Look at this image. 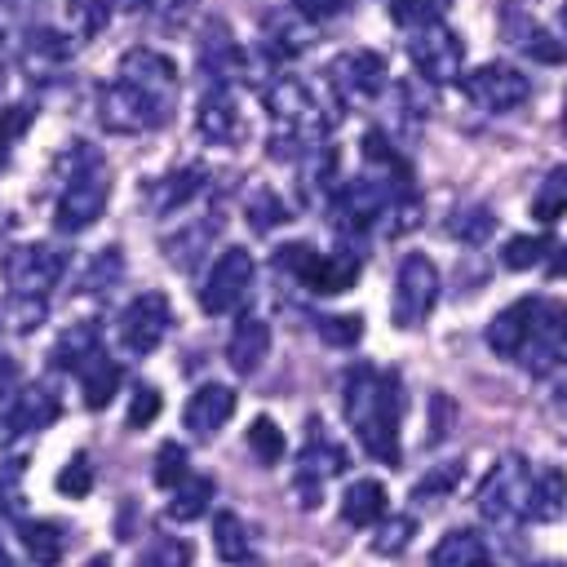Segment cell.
<instances>
[{
    "mask_svg": "<svg viewBox=\"0 0 567 567\" xmlns=\"http://www.w3.org/2000/svg\"><path fill=\"white\" fill-rule=\"evenodd\" d=\"M182 80L168 53L159 49H128L115 66V80L102 93V124L115 133H155L173 120Z\"/></svg>",
    "mask_w": 567,
    "mask_h": 567,
    "instance_id": "cell-1",
    "label": "cell"
},
{
    "mask_svg": "<svg viewBox=\"0 0 567 567\" xmlns=\"http://www.w3.org/2000/svg\"><path fill=\"white\" fill-rule=\"evenodd\" d=\"M487 346L532 377H549L567 368V306L554 297H523L487 323Z\"/></svg>",
    "mask_w": 567,
    "mask_h": 567,
    "instance_id": "cell-2",
    "label": "cell"
},
{
    "mask_svg": "<svg viewBox=\"0 0 567 567\" xmlns=\"http://www.w3.org/2000/svg\"><path fill=\"white\" fill-rule=\"evenodd\" d=\"M399 377L381 372L372 363H359L346 372V421L368 456L399 465Z\"/></svg>",
    "mask_w": 567,
    "mask_h": 567,
    "instance_id": "cell-3",
    "label": "cell"
},
{
    "mask_svg": "<svg viewBox=\"0 0 567 567\" xmlns=\"http://www.w3.org/2000/svg\"><path fill=\"white\" fill-rule=\"evenodd\" d=\"M266 111H270V128H275V155H297L310 151L319 142H328L332 128V111L319 102V93L297 80V75H275L266 84Z\"/></svg>",
    "mask_w": 567,
    "mask_h": 567,
    "instance_id": "cell-4",
    "label": "cell"
},
{
    "mask_svg": "<svg viewBox=\"0 0 567 567\" xmlns=\"http://www.w3.org/2000/svg\"><path fill=\"white\" fill-rule=\"evenodd\" d=\"M106 199H111V168L93 151H84L80 164L71 168L62 195H58V208H53L58 230H66V235L89 230L106 213Z\"/></svg>",
    "mask_w": 567,
    "mask_h": 567,
    "instance_id": "cell-5",
    "label": "cell"
},
{
    "mask_svg": "<svg viewBox=\"0 0 567 567\" xmlns=\"http://www.w3.org/2000/svg\"><path fill=\"white\" fill-rule=\"evenodd\" d=\"M408 58H412L416 75L430 80V84H456L465 75V44H461V35L447 22L412 27Z\"/></svg>",
    "mask_w": 567,
    "mask_h": 567,
    "instance_id": "cell-6",
    "label": "cell"
},
{
    "mask_svg": "<svg viewBox=\"0 0 567 567\" xmlns=\"http://www.w3.org/2000/svg\"><path fill=\"white\" fill-rule=\"evenodd\" d=\"M439 301V266L425 257V252H408L399 261V275H394V297H390V315L399 328H421L430 319Z\"/></svg>",
    "mask_w": 567,
    "mask_h": 567,
    "instance_id": "cell-7",
    "label": "cell"
},
{
    "mask_svg": "<svg viewBox=\"0 0 567 567\" xmlns=\"http://www.w3.org/2000/svg\"><path fill=\"white\" fill-rule=\"evenodd\" d=\"M461 89H465V97H470L478 111H487V115L518 111V106L532 97V80H527L518 66H509V62H483V66L465 71V75H461Z\"/></svg>",
    "mask_w": 567,
    "mask_h": 567,
    "instance_id": "cell-8",
    "label": "cell"
},
{
    "mask_svg": "<svg viewBox=\"0 0 567 567\" xmlns=\"http://www.w3.org/2000/svg\"><path fill=\"white\" fill-rule=\"evenodd\" d=\"M252 279H257V266H252V252L248 248H221V257L208 266L204 275V288H199V306L208 315H230L248 301L252 292Z\"/></svg>",
    "mask_w": 567,
    "mask_h": 567,
    "instance_id": "cell-9",
    "label": "cell"
},
{
    "mask_svg": "<svg viewBox=\"0 0 567 567\" xmlns=\"http://www.w3.org/2000/svg\"><path fill=\"white\" fill-rule=\"evenodd\" d=\"M527 483H532L527 461H523V456H501V461L487 470V478L478 483V496H474L478 514H483L487 523H514V518H523Z\"/></svg>",
    "mask_w": 567,
    "mask_h": 567,
    "instance_id": "cell-10",
    "label": "cell"
},
{
    "mask_svg": "<svg viewBox=\"0 0 567 567\" xmlns=\"http://www.w3.org/2000/svg\"><path fill=\"white\" fill-rule=\"evenodd\" d=\"M66 275V257L53 244H18L4 257V279L13 292L27 297H49V288H58V279Z\"/></svg>",
    "mask_w": 567,
    "mask_h": 567,
    "instance_id": "cell-11",
    "label": "cell"
},
{
    "mask_svg": "<svg viewBox=\"0 0 567 567\" xmlns=\"http://www.w3.org/2000/svg\"><path fill=\"white\" fill-rule=\"evenodd\" d=\"M168 323H173V315H168L164 292H142V297H133L124 306V315L115 323L120 328V346L128 354H151L168 337Z\"/></svg>",
    "mask_w": 567,
    "mask_h": 567,
    "instance_id": "cell-12",
    "label": "cell"
},
{
    "mask_svg": "<svg viewBox=\"0 0 567 567\" xmlns=\"http://www.w3.org/2000/svg\"><path fill=\"white\" fill-rule=\"evenodd\" d=\"M328 84H332V93L341 102H368V97H377L385 89V62L377 53H368V49L341 53L328 66Z\"/></svg>",
    "mask_w": 567,
    "mask_h": 567,
    "instance_id": "cell-13",
    "label": "cell"
},
{
    "mask_svg": "<svg viewBox=\"0 0 567 567\" xmlns=\"http://www.w3.org/2000/svg\"><path fill=\"white\" fill-rule=\"evenodd\" d=\"M195 128L213 146H235L244 137V115H239V102H235L230 84H208V93L195 111Z\"/></svg>",
    "mask_w": 567,
    "mask_h": 567,
    "instance_id": "cell-14",
    "label": "cell"
},
{
    "mask_svg": "<svg viewBox=\"0 0 567 567\" xmlns=\"http://www.w3.org/2000/svg\"><path fill=\"white\" fill-rule=\"evenodd\" d=\"M199 62L208 71V84H235L239 71H244V49L239 40L230 35L226 22H208L204 40H199Z\"/></svg>",
    "mask_w": 567,
    "mask_h": 567,
    "instance_id": "cell-15",
    "label": "cell"
},
{
    "mask_svg": "<svg viewBox=\"0 0 567 567\" xmlns=\"http://www.w3.org/2000/svg\"><path fill=\"white\" fill-rule=\"evenodd\" d=\"M230 416H235V390H230V385H217V381L199 385V390L190 394V403H186V430H190L195 439L217 434Z\"/></svg>",
    "mask_w": 567,
    "mask_h": 567,
    "instance_id": "cell-16",
    "label": "cell"
},
{
    "mask_svg": "<svg viewBox=\"0 0 567 567\" xmlns=\"http://www.w3.org/2000/svg\"><path fill=\"white\" fill-rule=\"evenodd\" d=\"M341 465H346L341 447L328 443V434H319V425H315V434H310V443H306V452H301V470H297V487H301V496H306L301 505H315L323 478L341 474Z\"/></svg>",
    "mask_w": 567,
    "mask_h": 567,
    "instance_id": "cell-17",
    "label": "cell"
},
{
    "mask_svg": "<svg viewBox=\"0 0 567 567\" xmlns=\"http://www.w3.org/2000/svg\"><path fill=\"white\" fill-rule=\"evenodd\" d=\"M266 354H270V328H266V319L244 315V319L235 323L230 341H226V359H230V368H235L239 377H252V372L266 363Z\"/></svg>",
    "mask_w": 567,
    "mask_h": 567,
    "instance_id": "cell-18",
    "label": "cell"
},
{
    "mask_svg": "<svg viewBox=\"0 0 567 567\" xmlns=\"http://www.w3.org/2000/svg\"><path fill=\"white\" fill-rule=\"evenodd\" d=\"M217 230H221V217H217V213H204V217H195V221H182L177 235L164 239V257H168L173 266L190 270V266L213 248Z\"/></svg>",
    "mask_w": 567,
    "mask_h": 567,
    "instance_id": "cell-19",
    "label": "cell"
},
{
    "mask_svg": "<svg viewBox=\"0 0 567 567\" xmlns=\"http://www.w3.org/2000/svg\"><path fill=\"white\" fill-rule=\"evenodd\" d=\"M53 416H58V399H53L49 390H40V385H35V390H22V394H13V403H9V412H4V421H0V439L44 430Z\"/></svg>",
    "mask_w": 567,
    "mask_h": 567,
    "instance_id": "cell-20",
    "label": "cell"
},
{
    "mask_svg": "<svg viewBox=\"0 0 567 567\" xmlns=\"http://www.w3.org/2000/svg\"><path fill=\"white\" fill-rule=\"evenodd\" d=\"M563 505H567V474H563L558 465L532 474L527 501H523V518H527V523H549V518L563 514Z\"/></svg>",
    "mask_w": 567,
    "mask_h": 567,
    "instance_id": "cell-21",
    "label": "cell"
},
{
    "mask_svg": "<svg viewBox=\"0 0 567 567\" xmlns=\"http://www.w3.org/2000/svg\"><path fill=\"white\" fill-rule=\"evenodd\" d=\"M310 27H315V22H310L297 4H284V9L266 13V22H261V40H266V49H270V53L292 58V53H301V49H306Z\"/></svg>",
    "mask_w": 567,
    "mask_h": 567,
    "instance_id": "cell-22",
    "label": "cell"
},
{
    "mask_svg": "<svg viewBox=\"0 0 567 567\" xmlns=\"http://www.w3.org/2000/svg\"><path fill=\"white\" fill-rule=\"evenodd\" d=\"M354 279H359L354 252H319L306 275V288L310 292H346V288H354Z\"/></svg>",
    "mask_w": 567,
    "mask_h": 567,
    "instance_id": "cell-23",
    "label": "cell"
},
{
    "mask_svg": "<svg viewBox=\"0 0 567 567\" xmlns=\"http://www.w3.org/2000/svg\"><path fill=\"white\" fill-rule=\"evenodd\" d=\"M80 390H84V403L89 408H106L120 390V363L102 350H93L84 363H80Z\"/></svg>",
    "mask_w": 567,
    "mask_h": 567,
    "instance_id": "cell-24",
    "label": "cell"
},
{
    "mask_svg": "<svg viewBox=\"0 0 567 567\" xmlns=\"http://www.w3.org/2000/svg\"><path fill=\"white\" fill-rule=\"evenodd\" d=\"M341 518L350 527H372L377 518H385V487L377 478H354L341 496Z\"/></svg>",
    "mask_w": 567,
    "mask_h": 567,
    "instance_id": "cell-25",
    "label": "cell"
},
{
    "mask_svg": "<svg viewBox=\"0 0 567 567\" xmlns=\"http://www.w3.org/2000/svg\"><path fill=\"white\" fill-rule=\"evenodd\" d=\"M487 558V545L474 527H452L434 549H430V567H474Z\"/></svg>",
    "mask_w": 567,
    "mask_h": 567,
    "instance_id": "cell-26",
    "label": "cell"
},
{
    "mask_svg": "<svg viewBox=\"0 0 567 567\" xmlns=\"http://www.w3.org/2000/svg\"><path fill=\"white\" fill-rule=\"evenodd\" d=\"M18 536H22L27 554L35 558V567H58V563H62L66 532H62L58 523H49V518H27V523L18 527Z\"/></svg>",
    "mask_w": 567,
    "mask_h": 567,
    "instance_id": "cell-27",
    "label": "cell"
},
{
    "mask_svg": "<svg viewBox=\"0 0 567 567\" xmlns=\"http://www.w3.org/2000/svg\"><path fill=\"white\" fill-rule=\"evenodd\" d=\"M168 492H173V501H168V518H173V523H190V518H199V514L208 509L217 483L204 478V474H186V478H182L177 487H168Z\"/></svg>",
    "mask_w": 567,
    "mask_h": 567,
    "instance_id": "cell-28",
    "label": "cell"
},
{
    "mask_svg": "<svg viewBox=\"0 0 567 567\" xmlns=\"http://www.w3.org/2000/svg\"><path fill=\"white\" fill-rule=\"evenodd\" d=\"M204 186H208V173L190 164V168H182V173H173V177L159 182L155 208H159V213H177V208H186L195 195H204Z\"/></svg>",
    "mask_w": 567,
    "mask_h": 567,
    "instance_id": "cell-29",
    "label": "cell"
},
{
    "mask_svg": "<svg viewBox=\"0 0 567 567\" xmlns=\"http://www.w3.org/2000/svg\"><path fill=\"white\" fill-rule=\"evenodd\" d=\"M563 213H567V168H554V173L536 186V195H532V217H536L540 226H554Z\"/></svg>",
    "mask_w": 567,
    "mask_h": 567,
    "instance_id": "cell-30",
    "label": "cell"
},
{
    "mask_svg": "<svg viewBox=\"0 0 567 567\" xmlns=\"http://www.w3.org/2000/svg\"><path fill=\"white\" fill-rule=\"evenodd\" d=\"M111 22V0H66V31L75 40L102 35Z\"/></svg>",
    "mask_w": 567,
    "mask_h": 567,
    "instance_id": "cell-31",
    "label": "cell"
},
{
    "mask_svg": "<svg viewBox=\"0 0 567 567\" xmlns=\"http://www.w3.org/2000/svg\"><path fill=\"white\" fill-rule=\"evenodd\" d=\"M93 350H102V346H97V328H93V323H75V328H66L62 341L53 346V363L80 372V363H84Z\"/></svg>",
    "mask_w": 567,
    "mask_h": 567,
    "instance_id": "cell-32",
    "label": "cell"
},
{
    "mask_svg": "<svg viewBox=\"0 0 567 567\" xmlns=\"http://www.w3.org/2000/svg\"><path fill=\"white\" fill-rule=\"evenodd\" d=\"M372 527H377V536H372V554H381V558H394V554H403V549L412 545V536H416V518H408V514H390V518H377Z\"/></svg>",
    "mask_w": 567,
    "mask_h": 567,
    "instance_id": "cell-33",
    "label": "cell"
},
{
    "mask_svg": "<svg viewBox=\"0 0 567 567\" xmlns=\"http://www.w3.org/2000/svg\"><path fill=\"white\" fill-rule=\"evenodd\" d=\"M213 549H217L226 563H244V558H248V527H244L235 514H217V518H213Z\"/></svg>",
    "mask_w": 567,
    "mask_h": 567,
    "instance_id": "cell-34",
    "label": "cell"
},
{
    "mask_svg": "<svg viewBox=\"0 0 567 567\" xmlns=\"http://www.w3.org/2000/svg\"><path fill=\"white\" fill-rule=\"evenodd\" d=\"M549 239L545 235H514L509 244H505V252H501V261L509 266V270H532V266H540V261H549Z\"/></svg>",
    "mask_w": 567,
    "mask_h": 567,
    "instance_id": "cell-35",
    "label": "cell"
},
{
    "mask_svg": "<svg viewBox=\"0 0 567 567\" xmlns=\"http://www.w3.org/2000/svg\"><path fill=\"white\" fill-rule=\"evenodd\" d=\"M248 447H252V456H257L261 465H279V461H284V430H279L270 416H257V421L248 425Z\"/></svg>",
    "mask_w": 567,
    "mask_h": 567,
    "instance_id": "cell-36",
    "label": "cell"
},
{
    "mask_svg": "<svg viewBox=\"0 0 567 567\" xmlns=\"http://www.w3.org/2000/svg\"><path fill=\"white\" fill-rule=\"evenodd\" d=\"M447 230H452L461 244H483V239L496 230V217H492V208L474 204V208H461V213L447 221Z\"/></svg>",
    "mask_w": 567,
    "mask_h": 567,
    "instance_id": "cell-37",
    "label": "cell"
},
{
    "mask_svg": "<svg viewBox=\"0 0 567 567\" xmlns=\"http://www.w3.org/2000/svg\"><path fill=\"white\" fill-rule=\"evenodd\" d=\"M447 4L452 0H390V18L412 31V27H425V22H443Z\"/></svg>",
    "mask_w": 567,
    "mask_h": 567,
    "instance_id": "cell-38",
    "label": "cell"
},
{
    "mask_svg": "<svg viewBox=\"0 0 567 567\" xmlns=\"http://www.w3.org/2000/svg\"><path fill=\"white\" fill-rule=\"evenodd\" d=\"M44 323V297H27V292H13L9 306H4V328L9 332H31Z\"/></svg>",
    "mask_w": 567,
    "mask_h": 567,
    "instance_id": "cell-39",
    "label": "cell"
},
{
    "mask_svg": "<svg viewBox=\"0 0 567 567\" xmlns=\"http://www.w3.org/2000/svg\"><path fill=\"white\" fill-rule=\"evenodd\" d=\"M89 487H93V465H89L84 452H75V456L62 465V474H58V492L71 496V501H80V496H89Z\"/></svg>",
    "mask_w": 567,
    "mask_h": 567,
    "instance_id": "cell-40",
    "label": "cell"
},
{
    "mask_svg": "<svg viewBox=\"0 0 567 567\" xmlns=\"http://www.w3.org/2000/svg\"><path fill=\"white\" fill-rule=\"evenodd\" d=\"M186 474H190V470H186V447H182V443H164V447L155 452V483H159V487H177Z\"/></svg>",
    "mask_w": 567,
    "mask_h": 567,
    "instance_id": "cell-41",
    "label": "cell"
},
{
    "mask_svg": "<svg viewBox=\"0 0 567 567\" xmlns=\"http://www.w3.org/2000/svg\"><path fill=\"white\" fill-rule=\"evenodd\" d=\"M456 483H461V461H447V465L430 470V474L412 487V496H416V501H439V496H447Z\"/></svg>",
    "mask_w": 567,
    "mask_h": 567,
    "instance_id": "cell-42",
    "label": "cell"
},
{
    "mask_svg": "<svg viewBox=\"0 0 567 567\" xmlns=\"http://www.w3.org/2000/svg\"><path fill=\"white\" fill-rule=\"evenodd\" d=\"M319 337L328 346H354L363 337V319L359 315H328V319H319Z\"/></svg>",
    "mask_w": 567,
    "mask_h": 567,
    "instance_id": "cell-43",
    "label": "cell"
},
{
    "mask_svg": "<svg viewBox=\"0 0 567 567\" xmlns=\"http://www.w3.org/2000/svg\"><path fill=\"white\" fill-rule=\"evenodd\" d=\"M146 567H190V545L177 536H164V540H155Z\"/></svg>",
    "mask_w": 567,
    "mask_h": 567,
    "instance_id": "cell-44",
    "label": "cell"
},
{
    "mask_svg": "<svg viewBox=\"0 0 567 567\" xmlns=\"http://www.w3.org/2000/svg\"><path fill=\"white\" fill-rule=\"evenodd\" d=\"M155 412H159V394H155V385H137V394H133V403H128V430L151 425Z\"/></svg>",
    "mask_w": 567,
    "mask_h": 567,
    "instance_id": "cell-45",
    "label": "cell"
},
{
    "mask_svg": "<svg viewBox=\"0 0 567 567\" xmlns=\"http://www.w3.org/2000/svg\"><path fill=\"white\" fill-rule=\"evenodd\" d=\"M115 279H120V252H115V248H106V252L93 261V270H89L84 288H102V284H115Z\"/></svg>",
    "mask_w": 567,
    "mask_h": 567,
    "instance_id": "cell-46",
    "label": "cell"
},
{
    "mask_svg": "<svg viewBox=\"0 0 567 567\" xmlns=\"http://www.w3.org/2000/svg\"><path fill=\"white\" fill-rule=\"evenodd\" d=\"M18 483H22V461H4L0 465V505L4 509L18 505Z\"/></svg>",
    "mask_w": 567,
    "mask_h": 567,
    "instance_id": "cell-47",
    "label": "cell"
},
{
    "mask_svg": "<svg viewBox=\"0 0 567 567\" xmlns=\"http://www.w3.org/2000/svg\"><path fill=\"white\" fill-rule=\"evenodd\" d=\"M190 4H195V0H142V9H151V13L164 18V22H182V18L190 13Z\"/></svg>",
    "mask_w": 567,
    "mask_h": 567,
    "instance_id": "cell-48",
    "label": "cell"
},
{
    "mask_svg": "<svg viewBox=\"0 0 567 567\" xmlns=\"http://www.w3.org/2000/svg\"><path fill=\"white\" fill-rule=\"evenodd\" d=\"M310 22H319V18H332V13H341L350 0H292Z\"/></svg>",
    "mask_w": 567,
    "mask_h": 567,
    "instance_id": "cell-49",
    "label": "cell"
},
{
    "mask_svg": "<svg viewBox=\"0 0 567 567\" xmlns=\"http://www.w3.org/2000/svg\"><path fill=\"white\" fill-rule=\"evenodd\" d=\"M22 128V115H18V106L13 111H0V159H4V146L13 142V133Z\"/></svg>",
    "mask_w": 567,
    "mask_h": 567,
    "instance_id": "cell-50",
    "label": "cell"
},
{
    "mask_svg": "<svg viewBox=\"0 0 567 567\" xmlns=\"http://www.w3.org/2000/svg\"><path fill=\"white\" fill-rule=\"evenodd\" d=\"M9 66H13V53H9V35L0 31V89H4V80H9Z\"/></svg>",
    "mask_w": 567,
    "mask_h": 567,
    "instance_id": "cell-51",
    "label": "cell"
},
{
    "mask_svg": "<svg viewBox=\"0 0 567 567\" xmlns=\"http://www.w3.org/2000/svg\"><path fill=\"white\" fill-rule=\"evenodd\" d=\"M549 275H567V244L549 252Z\"/></svg>",
    "mask_w": 567,
    "mask_h": 567,
    "instance_id": "cell-52",
    "label": "cell"
},
{
    "mask_svg": "<svg viewBox=\"0 0 567 567\" xmlns=\"http://www.w3.org/2000/svg\"><path fill=\"white\" fill-rule=\"evenodd\" d=\"M558 40H563V44H567V0H563V4H558Z\"/></svg>",
    "mask_w": 567,
    "mask_h": 567,
    "instance_id": "cell-53",
    "label": "cell"
},
{
    "mask_svg": "<svg viewBox=\"0 0 567 567\" xmlns=\"http://www.w3.org/2000/svg\"><path fill=\"white\" fill-rule=\"evenodd\" d=\"M9 381H13V368H9V363H0V399H4V390H9Z\"/></svg>",
    "mask_w": 567,
    "mask_h": 567,
    "instance_id": "cell-54",
    "label": "cell"
},
{
    "mask_svg": "<svg viewBox=\"0 0 567 567\" xmlns=\"http://www.w3.org/2000/svg\"><path fill=\"white\" fill-rule=\"evenodd\" d=\"M84 567H111V563H106V558H89Z\"/></svg>",
    "mask_w": 567,
    "mask_h": 567,
    "instance_id": "cell-55",
    "label": "cell"
},
{
    "mask_svg": "<svg viewBox=\"0 0 567 567\" xmlns=\"http://www.w3.org/2000/svg\"><path fill=\"white\" fill-rule=\"evenodd\" d=\"M532 567H567V563H558V558H549V563H532Z\"/></svg>",
    "mask_w": 567,
    "mask_h": 567,
    "instance_id": "cell-56",
    "label": "cell"
},
{
    "mask_svg": "<svg viewBox=\"0 0 567 567\" xmlns=\"http://www.w3.org/2000/svg\"><path fill=\"white\" fill-rule=\"evenodd\" d=\"M0 567H13V558H9V554H4V549H0Z\"/></svg>",
    "mask_w": 567,
    "mask_h": 567,
    "instance_id": "cell-57",
    "label": "cell"
},
{
    "mask_svg": "<svg viewBox=\"0 0 567 567\" xmlns=\"http://www.w3.org/2000/svg\"><path fill=\"white\" fill-rule=\"evenodd\" d=\"M563 133H567V97H563Z\"/></svg>",
    "mask_w": 567,
    "mask_h": 567,
    "instance_id": "cell-58",
    "label": "cell"
},
{
    "mask_svg": "<svg viewBox=\"0 0 567 567\" xmlns=\"http://www.w3.org/2000/svg\"><path fill=\"white\" fill-rule=\"evenodd\" d=\"M474 567H496V563H492V558H483V563H474Z\"/></svg>",
    "mask_w": 567,
    "mask_h": 567,
    "instance_id": "cell-59",
    "label": "cell"
}]
</instances>
